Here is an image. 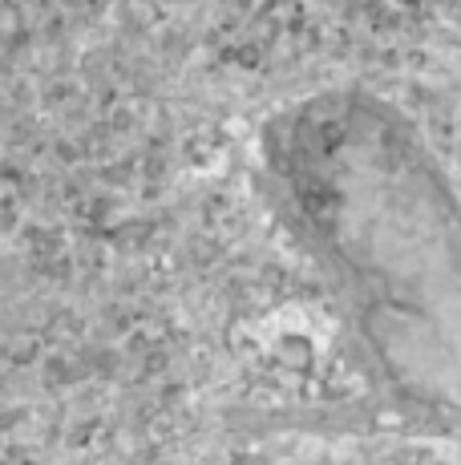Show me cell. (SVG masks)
I'll return each mask as SVG.
<instances>
[{
	"mask_svg": "<svg viewBox=\"0 0 461 465\" xmlns=\"http://www.w3.org/2000/svg\"><path fill=\"white\" fill-rule=\"evenodd\" d=\"M291 178L388 377L461 405V214L446 186L357 118L312 122Z\"/></svg>",
	"mask_w": 461,
	"mask_h": 465,
	"instance_id": "cell-1",
	"label": "cell"
}]
</instances>
